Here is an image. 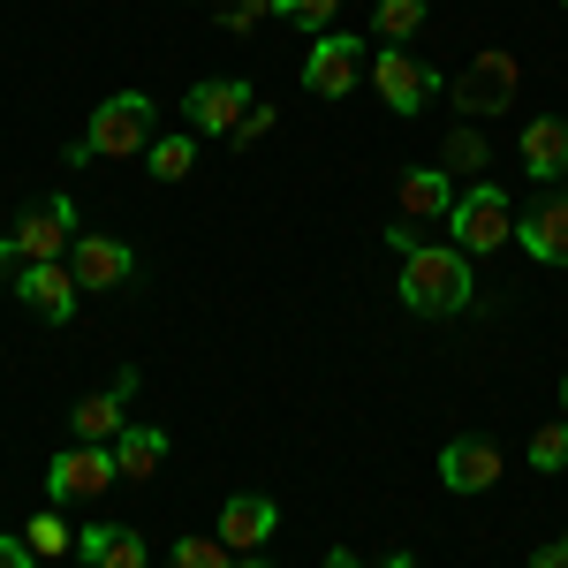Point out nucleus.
<instances>
[{
	"mask_svg": "<svg viewBox=\"0 0 568 568\" xmlns=\"http://www.w3.org/2000/svg\"><path fill=\"white\" fill-rule=\"evenodd\" d=\"M387 251L402 258V304L417 311V318H455V311H470L478 296V281H470V251H455V243H425L417 227H387Z\"/></svg>",
	"mask_w": 568,
	"mask_h": 568,
	"instance_id": "obj_1",
	"label": "nucleus"
},
{
	"mask_svg": "<svg viewBox=\"0 0 568 568\" xmlns=\"http://www.w3.org/2000/svg\"><path fill=\"white\" fill-rule=\"evenodd\" d=\"M152 130H160V106H152L144 91H114L84 122V136L69 144V160H77V168H84V160H136V152H152Z\"/></svg>",
	"mask_w": 568,
	"mask_h": 568,
	"instance_id": "obj_2",
	"label": "nucleus"
},
{
	"mask_svg": "<svg viewBox=\"0 0 568 568\" xmlns=\"http://www.w3.org/2000/svg\"><path fill=\"white\" fill-rule=\"evenodd\" d=\"M516 235V213H508V190H493V182H478V190H463L455 197V213H447V243L455 251H470V258H485V251H500Z\"/></svg>",
	"mask_w": 568,
	"mask_h": 568,
	"instance_id": "obj_3",
	"label": "nucleus"
},
{
	"mask_svg": "<svg viewBox=\"0 0 568 568\" xmlns=\"http://www.w3.org/2000/svg\"><path fill=\"white\" fill-rule=\"evenodd\" d=\"M516 91H524V61L500 53V45H485L463 77H447V106H463V114H500Z\"/></svg>",
	"mask_w": 568,
	"mask_h": 568,
	"instance_id": "obj_4",
	"label": "nucleus"
},
{
	"mask_svg": "<svg viewBox=\"0 0 568 568\" xmlns=\"http://www.w3.org/2000/svg\"><path fill=\"white\" fill-rule=\"evenodd\" d=\"M114 478H122V470H114V447L77 439V447H61V455L45 463V500H53V508H69V500H99Z\"/></svg>",
	"mask_w": 568,
	"mask_h": 568,
	"instance_id": "obj_5",
	"label": "nucleus"
},
{
	"mask_svg": "<svg viewBox=\"0 0 568 568\" xmlns=\"http://www.w3.org/2000/svg\"><path fill=\"white\" fill-rule=\"evenodd\" d=\"M69 243H77V205H69V197H45V205H31V213L16 220L8 258L16 265H53V258H69Z\"/></svg>",
	"mask_w": 568,
	"mask_h": 568,
	"instance_id": "obj_6",
	"label": "nucleus"
},
{
	"mask_svg": "<svg viewBox=\"0 0 568 568\" xmlns=\"http://www.w3.org/2000/svg\"><path fill=\"white\" fill-rule=\"evenodd\" d=\"M356 77H364V39H349V31H318L304 53V91L311 99H342V91H356Z\"/></svg>",
	"mask_w": 568,
	"mask_h": 568,
	"instance_id": "obj_7",
	"label": "nucleus"
},
{
	"mask_svg": "<svg viewBox=\"0 0 568 568\" xmlns=\"http://www.w3.org/2000/svg\"><path fill=\"white\" fill-rule=\"evenodd\" d=\"M372 91L387 99L394 114H417V106H433L447 84H439V77L425 69V61H417V53H402V45H379V61H372Z\"/></svg>",
	"mask_w": 568,
	"mask_h": 568,
	"instance_id": "obj_8",
	"label": "nucleus"
},
{
	"mask_svg": "<svg viewBox=\"0 0 568 568\" xmlns=\"http://www.w3.org/2000/svg\"><path fill=\"white\" fill-rule=\"evenodd\" d=\"M251 106H258V99H251V84H243V77L190 84V99H182V114H190V130H197V136H235V122H243Z\"/></svg>",
	"mask_w": 568,
	"mask_h": 568,
	"instance_id": "obj_9",
	"label": "nucleus"
},
{
	"mask_svg": "<svg viewBox=\"0 0 568 568\" xmlns=\"http://www.w3.org/2000/svg\"><path fill=\"white\" fill-rule=\"evenodd\" d=\"M69 273H77V288H130L136 251L122 235H77V243H69Z\"/></svg>",
	"mask_w": 568,
	"mask_h": 568,
	"instance_id": "obj_10",
	"label": "nucleus"
},
{
	"mask_svg": "<svg viewBox=\"0 0 568 568\" xmlns=\"http://www.w3.org/2000/svg\"><path fill=\"white\" fill-rule=\"evenodd\" d=\"M493 478H500V447H493V439L463 433V439L439 447V485H447V493H493Z\"/></svg>",
	"mask_w": 568,
	"mask_h": 568,
	"instance_id": "obj_11",
	"label": "nucleus"
},
{
	"mask_svg": "<svg viewBox=\"0 0 568 568\" xmlns=\"http://www.w3.org/2000/svg\"><path fill=\"white\" fill-rule=\"evenodd\" d=\"M273 530H281V508H273L265 493H235V500L220 508V546H227V554H265Z\"/></svg>",
	"mask_w": 568,
	"mask_h": 568,
	"instance_id": "obj_12",
	"label": "nucleus"
},
{
	"mask_svg": "<svg viewBox=\"0 0 568 568\" xmlns=\"http://www.w3.org/2000/svg\"><path fill=\"white\" fill-rule=\"evenodd\" d=\"M516 243L538 265H568V197H538L516 213Z\"/></svg>",
	"mask_w": 568,
	"mask_h": 568,
	"instance_id": "obj_13",
	"label": "nucleus"
},
{
	"mask_svg": "<svg viewBox=\"0 0 568 568\" xmlns=\"http://www.w3.org/2000/svg\"><path fill=\"white\" fill-rule=\"evenodd\" d=\"M16 296L39 311L45 326H61V318L77 311V273H69V258H53V265H23V273H16Z\"/></svg>",
	"mask_w": 568,
	"mask_h": 568,
	"instance_id": "obj_14",
	"label": "nucleus"
},
{
	"mask_svg": "<svg viewBox=\"0 0 568 568\" xmlns=\"http://www.w3.org/2000/svg\"><path fill=\"white\" fill-rule=\"evenodd\" d=\"M130 394H136V372H122L106 394H84V402L69 409L77 439H122V425H130Z\"/></svg>",
	"mask_w": 568,
	"mask_h": 568,
	"instance_id": "obj_15",
	"label": "nucleus"
},
{
	"mask_svg": "<svg viewBox=\"0 0 568 568\" xmlns=\"http://www.w3.org/2000/svg\"><path fill=\"white\" fill-rule=\"evenodd\" d=\"M84 568H144V530L130 524H91L77 530V546H69Z\"/></svg>",
	"mask_w": 568,
	"mask_h": 568,
	"instance_id": "obj_16",
	"label": "nucleus"
},
{
	"mask_svg": "<svg viewBox=\"0 0 568 568\" xmlns=\"http://www.w3.org/2000/svg\"><path fill=\"white\" fill-rule=\"evenodd\" d=\"M524 168L538 182H561L568 175V122L561 114H538V122H524Z\"/></svg>",
	"mask_w": 568,
	"mask_h": 568,
	"instance_id": "obj_17",
	"label": "nucleus"
},
{
	"mask_svg": "<svg viewBox=\"0 0 568 568\" xmlns=\"http://www.w3.org/2000/svg\"><path fill=\"white\" fill-rule=\"evenodd\" d=\"M394 197H402V213H409V220H447V213H455V182H447V168H409Z\"/></svg>",
	"mask_w": 568,
	"mask_h": 568,
	"instance_id": "obj_18",
	"label": "nucleus"
},
{
	"mask_svg": "<svg viewBox=\"0 0 568 568\" xmlns=\"http://www.w3.org/2000/svg\"><path fill=\"white\" fill-rule=\"evenodd\" d=\"M160 463H168V433H152V425H122V439H114V470L144 485Z\"/></svg>",
	"mask_w": 568,
	"mask_h": 568,
	"instance_id": "obj_19",
	"label": "nucleus"
},
{
	"mask_svg": "<svg viewBox=\"0 0 568 568\" xmlns=\"http://www.w3.org/2000/svg\"><path fill=\"white\" fill-rule=\"evenodd\" d=\"M144 168L160 182H182L197 168V136H152V152H144Z\"/></svg>",
	"mask_w": 568,
	"mask_h": 568,
	"instance_id": "obj_20",
	"label": "nucleus"
},
{
	"mask_svg": "<svg viewBox=\"0 0 568 568\" xmlns=\"http://www.w3.org/2000/svg\"><path fill=\"white\" fill-rule=\"evenodd\" d=\"M23 546H31L39 561H61V554L77 546V530L61 524V508H45V516H31V524H23Z\"/></svg>",
	"mask_w": 568,
	"mask_h": 568,
	"instance_id": "obj_21",
	"label": "nucleus"
},
{
	"mask_svg": "<svg viewBox=\"0 0 568 568\" xmlns=\"http://www.w3.org/2000/svg\"><path fill=\"white\" fill-rule=\"evenodd\" d=\"M417 23H425V0H379V8H372V31H379L387 45H402Z\"/></svg>",
	"mask_w": 568,
	"mask_h": 568,
	"instance_id": "obj_22",
	"label": "nucleus"
},
{
	"mask_svg": "<svg viewBox=\"0 0 568 568\" xmlns=\"http://www.w3.org/2000/svg\"><path fill=\"white\" fill-rule=\"evenodd\" d=\"M168 568H235V561H227L220 530H213V538H197V530H190V538H175V554H168Z\"/></svg>",
	"mask_w": 568,
	"mask_h": 568,
	"instance_id": "obj_23",
	"label": "nucleus"
},
{
	"mask_svg": "<svg viewBox=\"0 0 568 568\" xmlns=\"http://www.w3.org/2000/svg\"><path fill=\"white\" fill-rule=\"evenodd\" d=\"M530 470H568V417L530 433Z\"/></svg>",
	"mask_w": 568,
	"mask_h": 568,
	"instance_id": "obj_24",
	"label": "nucleus"
},
{
	"mask_svg": "<svg viewBox=\"0 0 568 568\" xmlns=\"http://www.w3.org/2000/svg\"><path fill=\"white\" fill-rule=\"evenodd\" d=\"M334 8H342V0H273V16H288V23H304V31H326Z\"/></svg>",
	"mask_w": 568,
	"mask_h": 568,
	"instance_id": "obj_25",
	"label": "nucleus"
},
{
	"mask_svg": "<svg viewBox=\"0 0 568 568\" xmlns=\"http://www.w3.org/2000/svg\"><path fill=\"white\" fill-rule=\"evenodd\" d=\"M455 168H485V144L478 136H447V175Z\"/></svg>",
	"mask_w": 568,
	"mask_h": 568,
	"instance_id": "obj_26",
	"label": "nucleus"
},
{
	"mask_svg": "<svg viewBox=\"0 0 568 568\" xmlns=\"http://www.w3.org/2000/svg\"><path fill=\"white\" fill-rule=\"evenodd\" d=\"M265 130H273V106H251V114L235 122V136H227V144H258Z\"/></svg>",
	"mask_w": 568,
	"mask_h": 568,
	"instance_id": "obj_27",
	"label": "nucleus"
},
{
	"mask_svg": "<svg viewBox=\"0 0 568 568\" xmlns=\"http://www.w3.org/2000/svg\"><path fill=\"white\" fill-rule=\"evenodd\" d=\"M0 568H39V554L23 538H0Z\"/></svg>",
	"mask_w": 568,
	"mask_h": 568,
	"instance_id": "obj_28",
	"label": "nucleus"
},
{
	"mask_svg": "<svg viewBox=\"0 0 568 568\" xmlns=\"http://www.w3.org/2000/svg\"><path fill=\"white\" fill-rule=\"evenodd\" d=\"M530 568H568V554H561V546H546V554H530Z\"/></svg>",
	"mask_w": 568,
	"mask_h": 568,
	"instance_id": "obj_29",
	"label": "nucleus"
},
{
	"mask_svg": "<svg viewBox=\"0 0 568 568\" xmlns=\"http://www.w3.org/2000/svg\"><path fill=\"white\" fill-rule=\"evenodd\" d=\"M326 568H356V554H349V546H334V554H326Z\"/></svg>",
	"mask_w": 568,
	"mask_h": 568,
	"instance_id": "obj_30",
	"label": "nucleus"
},
{
	"mask_svg": "<svg viewBox=\"0 0 568 568\" xmlns=\"http://www.w3.org/2000/svg\"><path fill=\"white\" fill-rule=\"evenodd\" d=\"M372 568H417V554H387V561H372Z\"/></svg>",
	"mask_w": 568,
	"mask_h": 568,
	"instance_id": "obj_31",
	"label": "nucleus"
},
{
	"mask_svg": "<svg viewBox=\"0 0 568 568\" xmlns=\"http://www.w3.org/2000/svg\"><path fill=\"white\" fill-rule=\"evenodd\" d=\"M235 568H265V554H243V561H235Z\"/></svg>",
	"mask_w": 568,
	"mask_h": 568,
	"instance_id": "obj_32",
	"label": "nucleus"
},
{
	"mask_svg": "<svg viewBox=\"0 0 568 568\" xmlns=\"http://www.w3.org/2000/svg\"><path fill=\"white\" fill-rule=\"evenodd\" d=\"M561 409H568V372H561Z\"/></svg>",
	"mask_w": 568,
	"mask_h": 568,
	"instance_id": "obj_33",
	"label": "nucleus"
},
{
	"mask_svg": "<svg viewBox=\"0 0 568 568\" xmlns=\"http://www.w3.org/2000/svg\"><path fill=\"white\" fill-rule=\"evenodd\" d=\"M561 554H568V530H561Z\"/></svg>",
	"mask_w": 568,
	"mask_h": 568,
	"instance_id": "obj_34",
	"label": "nucleus"
},
{
	"mask_svg": "<svg viewBox=\"0 0 568 568\" xmlns=\"http://www.w3.org/2000/svg\"><path fill=\"white\" fill-rule=\"evenodd\" d=\"M561 8H568V0H561Z\"/></svg>",
	"mask_w": 568,
	"mask_h": 568,
	"instance_id": "obj_35",
	"label": "nucleus"
}]
</instances>
